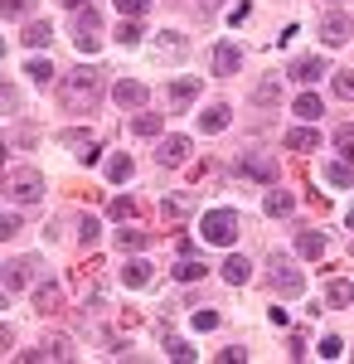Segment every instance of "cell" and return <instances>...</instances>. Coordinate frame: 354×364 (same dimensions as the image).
<instances>
[{"instance_id":"cell-42","label":"cell","mask_w":354,"mask_h":364,"mask_svg":"<svg viewBox=\"0 0 354 364\" xmlns=\"http://www.w3.org/2000/svg\"><path fill=\"white\" fill-rule=\"evenodd\" d=\"M63 146H78V151H87V146H92V136H87V132H63Z\"/></svg>"},{"instance_id":"cell-33","label":"cell","mask_w":354,"mask_h":364,"mask_svg":"<svg viewBox=\"0 0 354 364\" xmlns=\"http://www.w3.org/2000/svg\"><path fill=\"white\" fill-rule=\"evenodd\" d=\"M165 355H170V360H194V345H185V340H175V336H165Z\"/></svg>"},{"instance_id":"cell-14","label":"cell","mask_w":354,"mask_h":364,"mask_svg":"<svg viewBox=\"0 0 354 364\" xmlns=\"http://www.w3.org/2000/svg\"><path fill=\"white\" fill-rule=\"evenodd\" d=\"M321 252H326V233L311 228V233H301V238H296V257H311V262H316Z\"/></svg>"},{"instance_id":"cell-28","label":"cell","mask_w":354,"mask_h":364,"mask_svg":"<svg viewBox=\"0 0 354 364\" xmlns=\"http://www.w3.org/2000/svg\"><path fill=\"white\" fill-rule=\"evenodd\" d=\"M132 132H136V136H161V117H156V112H141L136 122H132Z\"/></svg>"},{"instance_id":"cell-11","label":"cell","mask_w":354,"mask_h":364,"mask_svg":"<svg viewBox=\"0 0 354 364\" xmlns=\"http://www.w3.org/2000/svg\"><path fill=\"white\" fill-rule=\"evenodd\" d=\"M112 97H117L122 107H146V83H141V78H122V83L112 87Z\"/></svg>"},{"instance_id":"cell-51","label":"cell","mask_w":354,"mask_h":364,"mask_svg":"<svg viewBox=\"0 0 354 364\" xmlns=\"http://www.w3.org/2000/svg\"><path fill=\"white\" fill-rule=\"evenodd\" d=\"M214 5H218V0H214Z\"/></svg>"},{"instance_id":"cell-49","label":"cell","mask_w":354,"mask_h":364,"mask_svg":"<svg viewBox=\"0 0 354 364\" xmlns=\"http://www.w3.org/2000/svg\"><path fill=\"white\" fill-rule=\"evenodd\" d=\"M345 224H350V228H354V209H350V219H345Z\"/></svg>"},{"instance_id":"cell-7","label":"cell","mask_w":354,"mask_h":364,"mask_svg":"<svg viewBox=\"0 0 354 364\" xmlns=\"http://www.w3.org/2000/svg\"><path fill=\"white\" fill-rule=\"evenodd\" d=\"M209 63H214V73H218V78H233V73L243 68V49L223 39V44H218V49H214V58H209Z\"/></svg>"},{"instance_id":"cell-41","label":"cell","mask_w":354,"mask_h":364,"mask_svg":"<svg viewBox=\"0 0 354 364\" xmlns=\"http://www.w3.org/2000/svg\"><path fill=\"white\" fill-rule=\"evenodd\" d=\"M185 209H190V195H180V199H165V214H170V219H180Z\"/></svg>"},{"instance_id":"cell-8","label":"cell","mask_w":354,"mask_h":364,"mask_svg":"<svg viewBox=\"0 0 354 364\" xmlns=\"http://www.w3.org/2000/svg\"><path fill=\"white\" fill-rule=\"evenodd\" d=\"M190 136H165L161 141V151H156V161H161V166H185V161H190Z\"/></svg>"},{"instance_id":"cell-25","label":"cell","mask_w":354,"mask_h":364,"mask_svg":"<svg viewBox=\"0 0 354 364\" xmlns=\"http://www.w3.org/2000/svg\"><path fill=\"white\" fill-rule=\"evenodd\" d=\"M49 39H54V25H44V20H34V25L25 29V44H29V49H44Z\"/></svg>"},{"instance_id":"cell-3","label":"cell","mask_w":354,"mask_h":364,"mask_svg":"<svg viewBox=\"0 0 354 364\" xmlns=\"http://www.w3.org/2000/svg\"><path fill=\"white\" fill-rule=\"evenodd\" d=\"M5 190H10V199H20V204H39L44 199V175L39 170H10Z\"/></svg>"},{"instance_id":"cell-20","label":"cell","mask_w":354,"mask_h":364,"mask_svg":"<svg viewBox=\"0 0 354 364\" xmlns=\"http://www.w3.org/2000/svg\"><path fill=\"white\" fill-rule=\"evenodd\" d=\"M286 146H291V151H316L321 136H316L311 127H291V132H286Z\"/></svg>"},{"instance_id":"cell-21","label":"cell","mask_w":354,"mask_h":364,"mask_svg":"<svg viewBox=\"0 0 354 364\" xmlns=\"http://www.w3.org/2000/svg\"><path fill=\"white\" fill-rule=\"evenodd\" d=\"M291 209H296V195H286V190H272V195H267V214H272V219H286Z\"/></svg>"},{"instance_id":"cell-13","label":"cell","mask_w":354,"mask_h":364,"mask_svg":"<svg viewBox=\"0 0 354 364\" xmlns=\"http://www.w3.org/2000/svg\"><path fill=\"white\" fill-rule=\"evenodd\" d=\"M107 180L112 185H127V180H132V175H136V161H132V156H107Z\"/></svg>"},{"instance_id":"cell-44","label":"cell","mask_w":354,"mask_h":364,"mask_svg":"<svg viewBox=\"0 0 354 364\" xmlns=\"http://www.w3.org/2000/svg\"><path fill=\"white\" fill-rule=\"evenodd\" d=\"M20 233V214H5V224H0V238H15Z\"/></svg>"},{"instance_id":"cell-19","label":"cell","mask_w":354,"mask_h":364,"mask_svg":"<svg viewBox=\"0 0 354 364\" xmlns=\"http://www.w3.org/2000/svg\"><path fill=\"white\" fill-rule=\"evenodd\" d=\"M277 97H281L277 78H262V83L252 87V107H277Z\"/></svg>"},{"instance_id":"cell-6","label":"cell","mask_w":354,"mask_h":364,"mask_svg":"<svg viewBox=\"0 0 354 364\" xmlns=\"http://www.w3.org/2000/svg\"><path fill=\"white\" fill-rule=\"evenodd\" d=\"M34 272H39V262H34V257H10V262H5V296H10V291H20V287H29Z\"/></svg>"},{"instance_id":"cell-17","label":"cell","mask_w":354,"mask_h":364,"mask_svg":"<svg viewBox=\"0 0 354 364\" xmlns=\"http://www.w3.org/2000/svg\"><path fill=\"white\" fill-rule=\"evenodd\" d=\"M122 282H127L132 291H136V287H146V282H151V262H146V257L127 262V267H122Z\"/></svg>"},{"instance_id":"cell-30","label":"cell","mask_w":354,"mask_h":364,"mask_svg":"<svg viewBox=\"0 0 354 364\" xmlns=\"http://www.w3.org/2000/svg\"><path fill=\"white\" fill-rule=\"evenodd\" d=\"M97 238H102V224H97V219H82V224H78V243H82V248H92Z\"/></svg>"},{"instance_id":"cell-10","label":"cell","mask_w":354,"mask_h":364,"mask_svg":"<svg viewBox=\"0 0 354 364\" xmlns=\"http://www.w3.org/2000/svg\"><path fill=\"white\" fill-rule=\"evenodd\" d=\"M321 39H326L330 49H335V44H345V39H350V20H345L340 10H330L326 20H321Z\"/></svg>"},{"instance_id":"cell-45","label":"cell","mask_w":354,"mask_h":364,"mask_svg":"<svg viewBox=\"0 0 354 364\" xmlns=\"http://www.w3.org/2000/svg\"><path fill=\"white\" fill-rule=\"evenodd\" d=\"M97 161H102V146H97V141H92V146H87V151H82V166H97Z\"/></svg>"},{"instance_id":"cell-9","label":"cell","mask_w":354,"mask_h":364,"mask_svg":"<svg viewBox=\"0 0 354 364\" xmlns=\"http://www.w3.org/2000/svg\"><path fill=\"white\" fill-rule=\"evenodd\" d=\"M238 170H243L247 180H262V185H272V180H277V161H267V156H243Z\"/></svg>"},{"instance_id":"cell-24","label":"cell","mask_w":354,"mask_h":364,"mask_svg":"<svg viewBox=\"0 0 354 364\" xmlns=\"http://www.w3.org/2000/svg\"><path fill=\"white\" fill-rule=\"evenodd\" d=\"M204 277H209V267H204V262H194V257L175 262V282H204Z\"/></svg>"},{"instance_id":"cell-37","label":"cell","mask_w":354,"mask_h":364,"mask_svg":"<svg viewBox=\"0 0 354 364\" xmlns=\"http://www.w3.org/2000/svg\"><path fill=\"white\" fill-rule=\"evenodd\" d=\"M117 238H122V248H146V238H151V233H141V228H122V233H117Z\"/></svg>"},{"instance_id":"cell-48","label":"cell","mask_w":354,"mask_h":364,"mask_svg":"<svg viewBox=\"0 0 354 364\" xmlns=\"http://www.w3.org/2000/svg\"><path fill=\"white\" fill-rule=\"evenodd\" d=\"M63 5H68V10H87V0H63Z\"/></svg>"},{"instance_id":"cell-36","label":"cell","mask_w":354,"mask_h":364,"mask_svg":"<svg viewBox=\"0 0 354 364\" xmlns=\"http://www.w3.org/2000/svg\"><path fill=\"white\" fill-rule=\"evenodd\" d=\"M117 10H122V15H127V20H146V10H151V0H117Z\"/></svg>"},{"instance_id":"cell-18","label":"cell","mask_w":354,"mask_h":364,"mask_svg":"<svg viewBox=\"0 0 354 364\" xmlns=\"http://www.w3.org/2000/svg\"><path fill=\"white\" fill-rule=\"evenodd\" d=\"M58 301H63V282H44V287L34 291V306L39 311H54Z\"/></svg>"},{"instance_id":"cell-22","label":"cell","mask_w":354,"mask_h":364,"mask_svg":"<svg viewBox=\"0 0 354 364\" xmlns=\"http://www.w3.org/2000/svg\"><path fill=\"white\" fill-rule=\"evenodd\" d=\"M73 350H68V340H49L44 350H25V360H68Z\"/></svg>"},{"instance_id":"cell-46","label":"cell","mask_w":354,"mask_h":364,"mask_svg":"<svg viewBox=\"0 0 354 364\" xmlns=\"http://www.w3.org/2000/svg\"><path fill=\"white\" fill-rule=\"evenodd\" d=\"M301 355H306V336L296 331V336H291V360H301Z\"/></svg>"},{"instance_id":"cell-35","label":"cell","mask_w":354,"mask_h":364,"mask_svg":"<svg viewBox=\"0 0 354 364\" xmlns=\"http://www.w3.org/2000/svg\"><path fill=\"white\" fill-rule=\"evenodd\" d=\"M132 214H136V199H132V195L112 199V219H132Z\"/></svg>"},{"instance_id":"cell-23","label":"cell","mask_w":354,"mask_h":364,"mask_svg":"<svg viewBox=\"0 0 354 364\" xmlns=\"http://www.w3.org/2000/svg\"><path fill=\"white\" fill-rule=\"evenodd\" d=\"M354 301V287L350 282H335L330 277V287H326V306H350Z\"/></svg>"},{"instance_id":"cell-12","label":"cell","mask_w":354,"mask_h":364,"mask_svg":"<svg viewBox=\"0 0 354 364\" xmlns=\"http://www.w3.org/2000/svg\"><path fill=\"white\" fill-rule=\"evenodd\" d=\"M291 78H296V83H316V78H326V58H316V54L291 58Z\"/></svg>"},{"instance_id":"cell-31","label":"cell","mask_w":354,"mask_h":364,"mask_svg":"<svg viewBox=\"0 0 354 364\" xmlns=\"http://www.w3.org/2000/svg\"><path fill=\"white\" fill-rule=\"evenodd\" d=\"M335 146H340V156L354 166V132H350V127H335Z\"/></svg>"},{"instance_id":"cell-4","label":"cell","mask_w":354,"mask_h":364,"mask_svg":"<svg viewBox=\"0 0 354 364\" xmlns=\"http://www.w3.org/2000/svg\"><path fill=\"white\" fill-rule=\"evenodd\" d=\"M267 272H272V287L281 291V296H301V287H306V277H301L296 267H291V257H281V252H277L272 262H267Z\"/></svg>"},{"instance_id":"cell-38","label":"cell","mask_w":354,"mask_h":364,"mask_svg":"<svg viewBox=\"0 0 354 364\" xmlns=\"http://www.w3.org/2000/svg\"><path fill=\"white\" fill-rule=\"evenodd\" d=\"M117 39H122V44H136V39H141V25H136V20H122V25H117Z\"/></svg>"},{"instance_id":"cell-16","label":"cell","mask_w":354,"mask_h":364,"mask_svg":"<svg viewBox=\"0 0 354 364\" xmlns=\"http://www.w3.org/2000/svg\"><path fill=\"white\" fill-rule=\"evenodd\" d=\"M228 107H223V102H214V107H204V117H199V132H223V127H228Z\"/></svg>"},{"instance_id":"cell-40","label":"cell","mask_w":354,"mask_h":364,"mask_svg":"<svg viewBox=\"0 0 354 364\" xmlns=\"http://www.w3.org/2000/svg\"><path fill=\"white\" fill-rule=\"evenodd\" d=\"M218 326V311H194V331H214Z\"/></svg>"},{"instance_id":"cell-47","label":"cell","mask_w":354,"mask_h":364,"mask_svg":"<svg viewBox=\"0 0 354 364\" xmlns=\"http://www.w3.org/2000/svg\"><path fill=\"white\" fill-rule=\"evenodd\" d=\"M25 5H29V0H5V15H20Z\"/></svg>"},{"instance_id":"cell-1","label":"cell","mask_w":354,"mask_h":364,"mask_svg":"<svg viewBox=\"0 0 354 364\" xmlns=\"http://www.w3.org/2000/svg\"><path fill=\"white\" fill-rule=\"evenodd\" d=\"M97 102H102V73H92V68L63 73V107L68 112H92Z\"/></svg>"},{"instance_id":"cell-50","label":"cell","mask_w":354,"mask_h":364,"mask_svg":"<svg viewBox=\"0 0 354 364\" xmlns=\"http://www.w3.org/2000/svg\"><path fill=\"white\" fill-rule=\"evenodd\" d=\"M335 5H340V0H335Z\"/></svg>"},{"instance_id":"cell-43","label":"cell","mask_w":354,"mask_h":364,"mask_svg":"<svg viewBox=\"0 0 354 364\" xmlns=\"http://www.w3.org/2000/svg\"><path fill=\"white\" fill-rule=\"evenodd\" d=\"M15 107H20V87L5 83V117H15Z\"/></svg>"},{"instance_id":"cell-26","label":"cell","mask_w":354,"mask_h":364,"mask_svg":"<svg viewBox=\"0 0 354 364\" xmlns=\"http://www.w3.org/2000/svg\"><path fill=\"white\" fill-rule=\"evenodd\" d=\"M247 272H252V267H247V257H228V262H223V282H233V287H243Z\"/></svg>"},{"instance_id":"cell-5","label":"cell","mask_w":354,"mask_h":364,"mask_svg":"<svg viewBox=\"0 0 354 364\" xmlns=\"http://www.w3.org/2000/svg\"><path fill=\"white\" fill-rule=\"evenodd\" d=\"M78 49L82 54H97L102 49V10H78Z\"/></svg>"},{"instance_id":"cell-39","label":"cell","mask_w":354,"mask_h":364,"mask_svg":"<svg viewBox=\"0 0 354 364\" xmlns=\"http://www.w3.org/2000/svg\"><path fill=\"white\" fill-rule=\"evenodd\" d=\"M321 355H326V360H340V355H345V340H340V336H326V340H321Z\"/></svg>"},{"instance_id":"cell-34","label":"cell","mask_w":354,"mask_h":364,"mask_svg":"<svg viewBox=\"0 0 354 364\" xmlns=\"http://www.w3.org/2000/svg\"><path fill=\"white\" fill-rule=\"evenodd\" d=\"M25 78H34V83H49V78H54V68H49V58H34V63L25 68Z\"/></svg>"},{"instance_id":"cell-32","label":"cell","mask_w":354,"mask_h":364,"mask_svg":"<svg viewBox=\"0 0 354 364\" xmlns=\"http://www.w3.org/2000/svg\"><path fill=\"white\" fill-rule=\"evenodd\" d=\"M330 83H335V97H350V102H354V68H345V73H335Z\"/></svg>"},{"instance_id":"cell-27","label":"cell","mask_w":354,"mask_h":364,"mask_svg":"<svg viewBox=\"0 0 354 364\" xmlns=\"http://www.w3.org/2000/svg\"><path fill=\"white\" fill-rule=\"evenodd\" d=\"M326 180H330V185H354V166H350V161H330Z\"/></svg>"},{"instance_id":"cell-15","label":"cell","mask_w":354,"mask_h":364,"mask_svg":"<svg viewBox=\"0 0 354 364\" xmlns=\"http://www.w3.org/2000/svg\"><path fill=\"white\" fill-rule=\"evenodd\" d=\"M194 97H199V78H175V83H170V102H175V107H185Z\"/></svg>"},{"instance_id":"cell-29","label":"cell","mask_w":354,"mask_h":364,"mask_svg":"<svg viewBox=\"0 0 354 364\" xmlns=\"http://www.w3.org/2000/svg\"><path fill=\"white\" fill-rule=\"evenodd\" d=\"M321 112H326V107H321L316 92H301V97H296V117H321Z\"/></svg>"},{"instance_id":"cell-2","label":"cell","mask_w":354,"mask_h":364,"mask_svg":"<svg viewBox=\"0 0 354 364\" xmlns=\"http://www.w3.org/2000/svg\"><path fill=\"white\" fill-rule=\"evenodd\" d=\"M199 238L214 243V248H228V243L238 238V214H233V209H209V214L199 219Z\"/></svg>"}]
</instances>
